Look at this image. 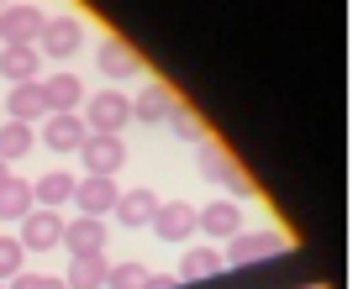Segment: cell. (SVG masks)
<instances>
[{"label": "cell", "instance_id": "cell-1", "mask_svg": "<svg viewBox=\"0 0 353 289\" xmlns=\"http://www.w3.org/2000/svg\"><path fill=\"white\" fill-rule=\"evenodd\" d=\"M201 173H206L211 184L232 189V200H248V195H253V179L243 173V163H237L221 142H211V137L201 142Z\"/></svg>", "mask_w": 353, "mask_h": 289}, {"label": "cell", "instance_id": "cell-2", "mask_svg": "<svg viewBox=\"0 0 353 289\" xmlns=\"http://www.w3.org/2000/svg\"><path fill=\"white\" fill-rule=\"evenodd\" d=\"M285 253V237L280 231H237V237H227V253H221V263L227 268H248V263H269Z\"/></svg>", "mask_w": 353, "mask_h": 289}, {"label": "cell", "instance_id": "cell-3", "mask_svg": "<svg viewBox=\"0 0 353 289\" xmlns=\"http://www.w3.org/2000/svg\"><path fill=\"white\" fill-rule=\"evenodd\" d=\"M79 121H85L90 131H121L127 121H132V100L121 95V89H101V95H85V105H79Z\"/></svg>", "mask_w": 353, "mask_h": 289}, {"label": "cell", "instance_id": "cell-4", "mask_svg": "<svg viewBox=\"0 0 353 289\" xmlns=\"http://www.w3.org/2000/svg\"><path fill=\"white\" fill-rule=\"evenodd\" d=\"M85 43V21L79 16H48L43 32H37V53L43 58H74Z\"/></svg>", "mask_w": 353, "mask_h": 289}, {"label": "cell", "instance_id": "cell-5", "mask_svg": "<svg viewBox=\"0 0 353 289\" xmlns=\"http://www.w3.org/2000/svg\"><path fill=\"white\" fill-rule=\"evenodd\" d=\"M117 173H85L79 184H74V211L79 216H101L105 221V211H117Z\"/></svg>", "mask_w": 353, "mask_h": 289}, {"label": "cell", "instance_id": "cell-6", "mask_svg": "<svg viewBox=\"0 0 353 289\" xmlns=\"http://www.w3.org/2000/svg\"><path fill=\"white\" fill-rule=\"evenodd\" d=\"M16 242L27 247V253H53L63 242V216L59 211H43V205H32L27 216H21V237Z\"/></svg>", "mask_w": 353, "mask_h": 289}, {"label": "cell", "instance_id": "cell-7", "mask_svg": "<svg viewBox=\"0 0 353 289\" xmlns=\"http://www.w3.org/2000/svg\"><path fill=\"white\" fill-rule=\"evenodd\" d=\"M79 163L90 173H117L127 163V142H121V131H90L85 142H79Z\"/></svg>", "mask_w": 353, "mask_h": 289}, {"label": "cell", "instance_id": "cell-8", "mask_svg": "<svg viewBox=\"0 0 353 289\" xmlns=\"http://www.w3.org/2000/svg\"><path fill=\"white\" fill-rule=\"evenodd\" d=\"M43 21L48 16L32 0H11V6H0V43H37Z\"/></svg>", "mask_w": 353, "mask_h": 289}, {"label": "cell", "instance_id": "cell-9", "mask_svg": "<svg viewBox=\"0 0 353 289\" xmlns=\"http://www.w3.org/2000/svg\"><path fill=\"white\" fill-rule=\"evenodd\" d=\"M90 137V127L79 121V111H53L43 116V142L53 147V153H79V142Z\"/></svg>", "mask_w": 353, "mask_h": 289}, {"label": "cell", "instance_id": "cell-10", "mask_svg": "<svg viewBox=\"0 0 353 289\" xmlns=\"http://www.w3.org/2000/svg\"><path fill=\"white\" fill-rule=\"evenodd\" d=\"M37 63H43L37 43H0V79H6V85H32V79H37Z\"/></svg>", "mask_w": 353, "mask_h": 289}, {"label": "cell", "instance_id": "cell-11", "mask_svg": "<svg viewBox=\"0 0 353 289\" xmlns=\"http://www.w3.org/2000/svg\"><path fill=\"white\" fill-rule=\"evenodd\" d=\"M95 69H101L105 79H137V74H143V58L132 53V43L105 37V43L95 47Z\"/></svg>", "mask_w": 353, "mask_h": 289}, {"label": "cell", "instance_id": "cell-12", "mask_svg": "<svg viewBox=\"0 0 353 289\" xmlns=\"http://www.w3.org/2000/svg\"><path fill=\"white\" fill-rule=\"evenodd\" d=\"M148 226L159 231L163 242H190V231H195V205L185 200H159V211H153V221Z\"/></svg>", "mask_w": 353, "mask_h": 289}, {"label": "cell", "instance_id": "cell-13", "mask_svg": "<svg viewBox=\"0 0 353 289\" xmlns=\"http://www.w3.org/2000/svg\"><path fill=\"white\" fill-rule=\"evenodd\" d=\"M195 231H206V237H216V242L237 237V231H243V205L237 200H216V205H206V211H195Z\"/></svg>", "mask_w": 353, "mask_h": 289}, {"label": "cell", "instance_id": "cell-14", "mask_svg": "<svg viewBox=\"0 0 353 289\" xmlns=\"http://www.w3.org/2000/svg\"><path fill=\"white\" fill-rule=\"evenodd\" d=\"M63 247H69V258H79V253H105V221L101 216L63 221Z\"/></svg>", "mask_w": 353, "mask_h": 289}, {"label": "cell", "instance_id": "cell-15", "mask_svg": "<svg viewBox=\"0 0 353 289\" xmlns=\"http://www.w3.org/2000/svg\"><path fill=\"white\" fill-rule=\"evenodd\" d=\"M37 89H43L48 116H53V111H79V105H85V85H79L74 74H53V79H37Z\"/></svg>", "mask_w": 353, "mask_h": 289}, {"label": "cell", "instance_id": "cell-16", "mask_svg": "<svg viewBox=\"0 0 353 289\" xmlns=\"http://www.w3.org/2000/svg\"><path fill=\"white\" fill-rule=\"evenodd\" d=\"M227 274V263H221V247H185L179 253V284H190V279H216Z\"/></svg>", "mask_w": 353, "mask_h": 289}, {"label": "cell", "instance_id": "cell-17", "mask_svg": "<svg viewBox=\"0 0 353 289\" xmlns=\"http://www.w3.org/2000/svg\"><path fill=\"white\" fill-rule=\"evenodd\" d=\"M153 211H159V195H153V189H121L117 195V221L121 226H148V221H153Z\"/></svg>", "mask_w": 353, "mask_h": 289}, {"label": "cell", "instance_id": "cell-18", "mask_svg": "<svg viewBox=\"0 0 353 289\" xmlns=\"http://www.w3.org/2000/svg\"><path fill=\"white\" fill-rule=\"evenodd\" d=\"M74 184H79V179H74L69 169H53V173H43V179L32 184V200L43 205V211H59V205L74 200Z\"/></svg>", "mask_w": 353, "mask_h": 289}, {"label": "cell", "instance_id": "cell-19", "mask_svg": "<svg viewBox=\"0 0 353 289\" xmlns=\"http://www.w3.org/2000/svg\"><path fill=\"white\" fill-rule=\"evenodd\" d=\"M48 105H43V89H37V79L32 85H11V95H6V121H43Z\"/></svg>", "mask_w": 353, "mask_h": 289}, {"label": "cell", "instance_id": "cell-20", "mask_svg": "<svg viewBox=\"0 0 353 289\" xmlns=\"http://www.w3.org/2000/svg\"><path fill=\"white\" fill-rule=\"evenodd\" d=\"M105 274H111L105 253H79V258H69V274H63V284H69V289H101Z\"/></svg>", "mask_w": 353, "mask_h": 289}, {"label": "cell", "instance_id": "cell-21", "mask_svg": "<svg viewBox=\"0 0 353 289\" xmlns=\"http://www.w3.org/2000/svg\"><path fill=\"white\" fill-rule=\"evenodd\" d=\"M169 105H174V89H169V85H143V95L132 100V121L159 127L163 116H169Z\"/></svg>", "mask_w": 353, "mask_h": 289}, {"label": "cell", "instance_id": "cell-22", "mask_svg": "<svg viewBox=\"0 0 353 289\" xmlns=\"http://www.w3.org/2000/svg\"><path fill=\"white\" fill-rule=\"evenodd\" d=\"M32 205H37V200H32L27 179H16V173H11V179H0V221H21Z\"/></svg>", "mask_w": 353, "mask_h": 289}, {"label": "cell", "instance_id": "cell-23", "mask_svg": "<svg viewBox=\"0 0 353 289\" xmlns=\"http://www.w3.org/2000/svg\"><path fill=\"white\" fill-rule=\"evenodd\" d=\"M163 121H169V131H174L179 142H206V121H201V111H195V105L174 100V105H169V116H163Z\"/></svg>", "mask_w": 353, "mask_h": 289}, {"label": "cell", "instance_id": "cell-24", "mask_svg": "<svg viewBox=\"0 0 353 289\" xmlns=\"http://www.w3.org/2000/svg\"><path fill=\"white\" fill-rule=\"evenodd\" d=\"M32 142H37V131H32L27 121H6V127H0V158H6V163L27 158Z\"/></svg>", "mask_w": 353, "mask_h": 289}, {"label": "cell", "instance_id": "cell-25", "mask_svg": "<svg viewBox=\"0 0 353 289\" xmlns=\"http://www.w3.org/2000/svg\"><path fill=\"white\" fill-rule=\"evenodd\" d=\"M143 284H148L143 263H111V274H105V289H143Z\"/></svg>", "mask_w": 353, "mask_h": 289}, {"label": "cell", "instance_id": "cell-26", "mask_svg": "<svg viewBox=\"0 0 353 289\" xmlns=\"http://www.w3.org/2000/svg\"><path fill=\"white\" fill-rule=\"evenodd\" d=\"M21 263H27V247L16 242V237H0V284L21 274Z\"/></svg>", "mask_w": 353, "mask_h": 289}, {"label": "cell", "instance_id": "cell-27", "mask_svg": "<svg viewBox=\"0 0 353 289\" xmlns=\"http://www.w3.org/2000/svg\"><path fill=\"white\" fill-rule=\"evenodd\" d=\"M6 289H69V284L53 279V274H27V268H21L16 279H6Z\"/></svg>", "mask_w": 353, "mask_h": 289}, {"label": "cell", "instance_id": "cell-28", "mask_svg": "<svg viewBox=\"0 0 353 289\" xmlns=\"http://www.w3.org/2000/svg\"><path fill=\"white\" fill-rule=\"evenodd\" d=\"M174 284H179L174 274H148V284H143V289H174Z\"/></svg>", "mask_w": 353, "mask_h": 289}, {"label": "cell", "instance_id": "cell-29", "mask_svg": "<svg viewBox=\"0 0 353 289\" xmlns=\"http://www.w3.org/2000/svg\"><path fill=\"white\" fill-rule=\"evenodd\" d=\"M0 179H11V163H6V158H0Z\"/></svg>", "mask_w": 353, "mask_h": 289}, {"label": "cell", "instance_id": "cell-30", "mask_svg": "<svg viewBox=\"0 0 353 289\" xmlns=\"http://www.w3.org/2000/svg\"><path fill=\"white\" fill-rule=\"evenodd\" d=\"M0 6H6V0H0Z\"/></svg>", "mask_w": 353, "mask_h": 289}, {"label": "cell", "instance_id": "cell-31", "mask_svg": "<svg viewBox=\"0 0 353 289\" xmlns=\"http://www.w3.org/2000/svg\"><path fill=\"white\" fill-rule=\"evenodd\" d=\"M0 289H6V284H0Z\"/></svg>", "mask_w": 353, "mask_h": 289}]
</instances>
